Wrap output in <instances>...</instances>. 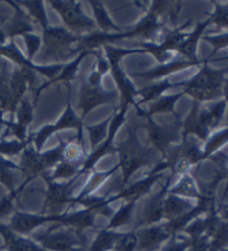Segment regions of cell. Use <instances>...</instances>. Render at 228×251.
Segmentation results:
<instances>
[{"label": "cell", "mask_w": 228, "mask_h": 251, "mask_svg": "<svg viewBox=\"0 0 228 251\" xmlns=\"http://www.w3.org/2000/svg\"><path fill=\"white\" fill-rule=\"evenodd\" d=\"M228 142V127L223 129V131L218 132L217 134H215L211 140L209 141L208 147H207V151L208 153H211L218 150L219 148H222L223 145H225Z\"/></svg>", "instance_id": "obj_1"}, {"label": "cell", "mask_w": 228, "mask_h": 251, "mask_svg": "<svg viewBox=\"0 0 228 251\" xmlns=\"http://www.w3.org/2000/svg\"><path fill=\"white\" fill-rule=\"evenodd\" d=\"M214 20L219 27H225L228 29V3L225 6L217 5Z\"/></svg>", "instance_id": "obj_2"}, {"label": "cell", "mask_w": 228, "mask_h": 251, "mask_svg": "<svg viewBox=\"0 0 228 251\" xmlns=\"http://www.w3.org/2000/svg\"><path fill=\"white\" fill-rule=\"evenodd\" d=\"M0 183L8 188H11L13 185V176L8 170L7 162L3 161L1 157H0Z\"/></svg>", "instance_id": "obj_3"}, {"label": "cell", "mask_w": 228, "mask_h": 251, "mask_svg": "<svg viewBox=\"0 0 228 251\" xmlns=\"http://www.w3.org/2000/svg\"><path fill=\"white\" fill-rule=\"evenodd\" d=\"M224 95H225V103L227 104L228 107V82L225 83V86H224Z\"/></svg>", "instance_id": "obj_4"}, {"label": "cell", "mask_w": 228, "mask_h": 251, "mask_svg": "<svg viewBox=\"0 0 228 251\" xmlns=\"http://www.w3.org/2000/svg\"><path fill=\"white\" fill-rule=\"evenodd\" d=\"M0 251H1V250H0Z\"/></svg>", "instance_id": "obj_5"}]
</instances>
